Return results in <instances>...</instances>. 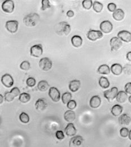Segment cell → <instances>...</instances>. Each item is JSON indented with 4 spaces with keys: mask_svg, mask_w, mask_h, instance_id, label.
<instances>
[{
    "mask_svg": "<svg viewBox=\"0 0 131 147\" xmlns=\"http://www.w3.org/2000/svg\"><path fill=\"white\" fill-rule=\"evenodd\" d=\"M103 4L98 1H94L93 4V10L96 13H101L103 9Z\"/></svg>",
    "mask_w": 131,
    "mask_h": 147,
    "instance_id": "4dcf8cb0",
    "label": "cell"
},
{
    "mask_svg": "<svg viewBox=\"0 0 131 147\" xmlns=\"http://www.w3.org/2000/svg\"><path fill=\"white\" fill-rule=\"evenodd\" d=\"M31 55L34 57H40L43 53V49L41 44H38L32 46L30 49Z\"/></svg>",
    "mask_w": 131,
    "mask_h": 147,
    "instance_id": "ba28073f",
    "label": "cell"
},
{
    "mask_svg": "<svg viewBox=\"0 0 131 147\" xmlns=\"http://www.w3.org/2000/svg\"><path fill=\"white\" fill-rule=\"evenodd\" d=\"M112 51H118L122 46V41L116 37H113L110 41Z\"/></svg>",
    "mask_w": 131,
    "mask_h": 147,
    "instance_id": "7c38bea8",
    "label": "cell"
},
{
    "mask_svg": "<svg viewBox=\"0 0 131 147\" xmlns=\"http://www.w3.org/2000/svg\"><path fill=\"white\" fill-rule=\"evenodd\" d=\"M56 32L59 35H68L71 32L70 25L65 22H62L56 25Z\"/></svg>",
    "mask_w": 131,
    "mask_h": 147,
    "instance_id": "7a4b0ae2",
    "label": "cell"
},
{
    "mask_svg": "<svg viewBox=\"0 0 131 147\" xmlns=\"http://www.w3.org/2000/svg\"><path fill=\"white\" fill-rule=\"evenodd\" d=\"M129 129L126 127H123L120 130V134L123 138H127L129 134Z\"/></svg>",
    "mask_w": 131,
    "mask_h": 147,
    "instance_id": "74e56055",
    "label": "cell"
},
{
    "mask_svg": "<svg viewBox=\"0 0 131 147\" xmlns=\"http://www.w3.org/2000/svg\"><path fill=\"white\" fill-rule=\"evenodd\" d=\"M131 96H130V97H129V101H130V103H131Z\"/></svg>",
    "mask_w": 131,
    "mask_h": 147,
    "instance_id": "681fc988",
    "label": "cell"
},
{
    "mask_svg": "<svg viewBox=\"0 0 131 147\" xmlns=\"http://www.w3.org/2000/svg\"><path fill=\"white\" fill-rule=\"evenodd\" d=\"M40 20V16L36 13H31L26 16L23 19V22L26 26H36Z\"/></svg>",
    "mask_w": 131,
    "mask_h": 147,
    "instance_id": "6da1fadb",
    "label": "cell"
},
{
    "mask_svg": "<svg viewBox=\"0 0 131 147\" xmlns=\"http://www.w3.org/2000/svg\"><path fill=\"white\" fill-rule=\"evenodd\" d=\"M80 82L78 80H74L70 82L69 89L71 92H77L80 88Z\"/></svg>",
    "mask_w": 131,
    "mask_h": 147,
    "instance_id": "44dd1931",
    "label": "cell"
},
{
    "mask_svg": "<svg viewBox=\"0 0 131 147\" xmlns=\"http://www.w3.org/2000/svg\"><path fill=\"white\" fill-rule=\"evenodd\" d=\"M76 129L73 123H69L64 129V132L68 136H74L76 134Z\"/></svg>",
    "mask_w": 131,
    "mask_h": 147,
    "instance_id": "2e32d148",
    "label": "cell"
},
{
    "mask_svg": "<svg viewBox=\"0 0 131 147\" xmlns=\"http://www.w3.org/2000/svg\"><path fill=\"white\" fill-rule=\"evenodd\" d=\"M118 92V89L116 87H112L110 90H107L103 93L105 97L107 99V100L110 102L115 99Z\"/></svg>",
    "mask_w": 131,
    "mask_h": 147,
    "instance_id": "52a82bcc",
    "label": "cell"
},
{
    "mask_svg": "<svg viewBox=\"0 0 131 147\" xmlns=\"http://www.w3.org/2000/svg\"><path fill=\"white\" fill-rule=\"evenodd\" d=\"M53 66V63L52 61L47 58H42L39 61V66L44 71H49L51 69Z\"/></svg>",
    "mask_w": 131,
    "mask_h": 147,
    "instance_id": "3957f363",
    "label": "cell"
},
{
    "mask_svg": "<svg viewBox=\"0 0 131 147\" xmlns=\"http://www.w3.org/2000/svg\"><path fill=\"white\" fill-rule=\"evenodd\" d=\"M113 26L111 22L109 20H104L100 24V29L101 32L105 34H109L112 31Z\"/></svg>",
    "mask_w": 131,
    "mask_h": 147,
    "instance_id": "9c48e42d",
    "label": "cell"
},
{
    "mask_svg": "<svg viewBox=\"0 0 131 147\" xmlns=\"http://www.w3.org/2000/svg\"><path fill=\"white\" fill-rule=\"evenodd\" d=\"M38 88L41 92H45L49 88V84L46 80H41L38 83Z\"/></svg>",
    "mask_w": 131,
    "mask_h": 147,
    "instance_id": "d4e9b609",
    "label": "cell"
},
{
    "mask_svg": "<svg viewBox=\"0 0 131 147\" xmlns=\"http://www.w3.org/2000/svg\"><path fill=\"white\" fill-rule=\"evenodd\" d=\"M127 98H128V94L124 91H123L118 92V94L116 97L117 101L119 103L125 102L127 101Z\"/></svg>",
    "mask_w": 131,
    "mask_h": 147,
    "instance_id": "7402d4cb",
    "label": "cell"
},
{
    "mask_svg": "<svg viewBox=\"0 0 131 147\" xmlns=\"http://www.w3.org/2000/svg\"><path fill=\"white\" fill-rule=\"evenodd\" d=\"M125 91H126V93L128 94H131V83H128L126 84L125 87H124Z\"/></svg>",
    "mask_w": 131,
    "mask_h": 147,
    "instance_id": "7bdbcfd3",
    "label": "cell"
},
{
    "mask_svg": "<svg viewBox=\"0 0 131 147\" xmlns=\"http://www.w3.org/2000/svg\"><path fill=\"white\" fill-rule=\"evenodd\" d=\"M127 59L131 62V52H129L127 55Z\"/></svg>",
    "mask_w": 131,
    "mask_h": 147,
    "instance_id": "bcb514c9",
    "label": "cell"
},
{
    "mask_svg": "<svg viewBox=\"0 0 131 147\" xmlns=\"http://www.w3.org/2000/svg\"><path fill=\"white\" fill-rule=\"evenodd\" d=\"M99 84L103 89H106L109 87L110 82L107 78L102 76L99 79Z\"/></svg>",
    "mask_w": 131,
    "mask_h": 147,
    "instance_id": "83f0119b",
    "label": "cell"
},
{
    "mask_svg": "<svg viewBox=\"0 0 131 147\" xmlns=\"http://www.w3.org/2000/svg\"><path fill=\"white\" fill-rule=\"evenodd\" d=\"M19 119L23 123H28L30 122V117L27 113L23 112L19 115Z\"/></svg>",
    "mask_w": 131,
    "mask_h": 147,
    "instance_id": "1f68e13d",
    "label": "cell"
},
{
    "mask_svg": "<svg viewBox=\"0 0 131 147\" xmlns=\"http://www.w3.org/2000/svg\"><path fill=\"white\" fill-rule=\"evenodd\" d=\"M31 100V96L27 93H22L19 95V100L23 104L28 102Z\"/></svg>",
    "mask_w": 131,
    "mask_h": 147,
    "instance_id": "f1b7e54d",
    "label": "cell"
},
{
    "mask_svg": "<svg viewBox=\"0 0 131 147\" xmlns=\"http://www.w3.org/2000/svg\"><path fill=\"white\" fill-rule=\"evenodd\" d=\"M1 82L7 88L11 87L14 84V79L9 74H5L1 78Z\"/></svg>",
    "mask_w": 131,
    "mask_h": 147,
    "instance_id": "8992f818",
    "label": "cell"
},
{
    "mask_svg": "<svg viewBox=\"0 0 131 147\" xmlns=\"http://www.w3.org/2000/svg\"><path fill=\"white\" fill-rule=\"evenodd\" d=\"M98 73L100 74H103V75H109L110 73V67L108 65H101L98 70H97Z\"/></svg>",
    "mask_w": 131,
    "mask_h": 147,
    "instance_id": "4316f807",
    "label": "cell"
},
{
    "mask_svg": "<svg viewBox=\"0 0 131 147\" xmlns=\"http://www.w3.org/2000/svg\"><path fill=\"white\" fill-rule=\"evenodd\" d=\"M84 139L81 136H76L72 138L70 141V147H79L81 146Z\"/></svg>",
    "mask_w": 131,
    "mask_h": 147,
    "instance_id": "4fadbf2b",
    "label": "cell"
},
{
    "mask_svg": "<svg viewBox=\"0 0 131 147\" xmlns=\"http://www.w3.org/2000/svg\"><path fill=\"white\" fill-rule=\"evenodd\" d=\"M1 119H0V123H1Z\"/></svg>",
    "mask_w": 131,
    "mask_h": 147,
    "instance_id": "f907efd6",
    "label": "cell"
},
{
    "mask_svg": "<svg viewBox=\"0 0 131 147\" xmlns=\"http://www.w3.org/2000/svg\"><path fill=\"white\" fill-rule=\"evenodd\" d=\"M125 14L124 12L120 9H116L112 14V17L115 20L121 21L124 18Z\"/></svg>",
    "mask_w": 131,
    "mask_h": 147,
    "instance_id": "ffe728a7",
    "label": "cell"
},
{
    "mask_svg": "<svg viewBox=\"0 0 131 147\" xmlns=\"http://www.w3.org/2000/svg\"><path fill=\"white\" fill-rule=\"evenodd\" d=\"M128 136H129V139H130V140H131V130H130V131H129V134H128Z\"/></svg>",
    "mask_w": 131,
    "mask_h": 147,
    "instance_id": "c3c4849f",
    "label": "cell"
},
{
    "mask_svg": "<svg viewBox=\"0 0 131 147\" xmlns=\"http://www.w3.org/2000/svg\"><path fill=\"white\" fill-rule=\"evenodd\" d=\"M48 107V104L45 98H39L35 103L36 110L42 111L45 110Z\"/></svg>",
    "mask_w": 131,
    "mask_h": 147,
    "instance_id": "9a60e30c",
    "label": "cell"
},
{
    "mask_svg": "<svg viewBox=\"0 0 131 147\" xmlns=\"http://www.w3.org/2000/svg\"><path fill=\"white\" fill-rule=\"evenodd\" d=\"M123 110V108L122 106L117 104L112 107L111 112L114 116L117 117L120 115L122 114Z\"/></svg>",
    "mask_w": 131,
    "mask_h": 147,
    "instance_id": "484cf974",
    "label": "cell"
},
{
    "mask_svg": "<svg viewBox=\"0 0 131 147\" xmlns=\"http://www.w3.org/2000/svg\"><path fill=\"white\" fill-rule=\"evenodd\" d=\"M107 9L110 12H114L116 9V5L114 3H110L107 5Z\"/></svg>",
    "mask_w": 131,
    "mask_h": 147,
    "instance_id": "b9f144b4",
    "label": "cell"
},
{
    "mask_svg": "<svg viewBox=\"0 0 131 147\" xmlns=\"http://www.w3.org/2000/svg\"><path fill=\"white\" fill-rule=\"evenodd\" d=\"M14 97L13 96V94L10 92H6L5 93V96H4V98L5 100L7 102H11L12 101L14 100Z\"/></svg>",
    "mask_w": 131,
    "mask_h": 147,
    "instance_id": "8d00e7d4",
    "label": "cell"
},
{
    "mask_svg": "<svg viewBox=\"0 0 131 147\" xmlns=\"http://www.w3.org/2000/svg\"><path fill=\"white\" fill-rule=\"evenodd\" d=\"M82 4L84 9L87 10H89L92 6L93 2H92V1L91 0H84L83 1Z\"/></svg>",
    "mask_w": 131,
    "mask_h": 147,
    "instance_id": "836d02e7",
    "label": "cell"
},
{
    "mask_svg": "<svg viewBox=\"0 0 131 147\" xmlns=\"http://www.w3.org/2000/svg\"><path fill=\"white\" fill-rule=\"evenodd\" d=\"M56 139L59 140H63L64 138V135L62 131H57L56 133Z\"/></svg>",
    "mask_w": 131,
    "mask_h": 147,
    "instance_id": "60d3db41",
    "label": "cell"
},
{
    "mask_svg": "<svg viewBox=\"0 0 131 147\" xmlns=\"http://www.w3.org/2000/svg\"><path fill=\"white\" fill-rule=\"evenodd\" d=\"M18 25H19V23L17 20H9L6 22L5 27L9 32H10V33L14 34L18 31Z\"/></svg>",
    "mask_w": 131,
    "mask_h": 147,
    "instance_id": "277c9868",
    "label": "cell"
},
{
    "mask_svg": "<svg viewBox=\"0 0 131 147\" xmlns=\"http://www.w3.org/2000/svg\"><path fill=\"white\" fill-rule=\"evenodd\" d=\"M2 9L7 13H11L14 10V2L11 0L5 1L2 4Z\"/></svg>",
    "mask_w": 131,
    "mask_h": 147,
    "instance_id": "5b68a950",
    "label": "cell"
},
{
    "mask_svg": "<svg viewBox=\"0 0 131 147\" xmlns=\"http://www.w3.org/2000/svg\"><path fill=\"white\" fill-rule=\"evenodd\" d=\"M119 123L121 125H129L131 122V117L127 114H123L119 118Z\"/></svg>",
    "mask_w": 131,
    "mask_h": 147,
    "instance_id": "e0dca14e",
    "label": "cell"
},
{
    "mask_svg": "<svg viewBox=\"0 0 131 147\" xmlns=\"http://www.w3.org/2000/svg\"><path fill=\"white\" fill-rule=\"evenodd\" d=\"M101 104V98L98 96H93L89 102V104L91 108L96 109L98 108Z\"/></svg>",
    "mask_w": 131,
    "mask_h": 147,
    "instance_id": "ac0fdd59",
    "label": "cell"
},
{
    "mask_svg": "<svg viewBox=\"0 0 131 147\" xmlns=\"http://www.w3.org/2000/svg\"><path fill=\"white\" fill-rule=\"evenodd\" d=\"M36 80L35 78H32V77H30V78H28L27 79V81H26V83H27V85L30 87H34L35 85H36Z\"/></svg>",
    "mask_w": 131,
    "mask_h": 147,
    "instance_id": "e575fe53",
    "label": "cell"
},
{
    "mask_svg": "<svg viewBox=\"0 0 131 147\" xmlns=\"http://www.w3.org/2000/svg\"><path fill=\"white\" fill-rule=\"evenodd\" d=\"M10 92L13 94L14 97H16L20 94V91L18 87L13 88Z\"/></svg>",
    "mask_w": 131,
    "mask_h": 147,
    "instance_id": "ab89813d",
    "label": "cell"
},
{
    "mask_svg": "<svg viewBox=\"0 0 131 147\" xmlns=\"http://www.w3.org/2000/svg\"><path fill=\"white\" fill-rule=\"evenodd\" d=\"M51 5L50 4V1L49 0H42V7L41 10L44 11L47 9L50 8Z\"/></svg>",
    "mask_w": 131,
    "mask_h": 147,
    "instance_id": "d590c367",
    "label": "cell"
},
{
    "mask_svg": "<svg viewBox=\"0 0 131 147\" xmlns=\"http://www.w3.org/2000/svg\"><path fill=\"white\" fill-rule=\"evenodd\" d=\"M131 65H127L124 67V72L125 73H127V71H128V75L130 74L131 73Z\"/></svg>",
    "mask_w": 131,
    "mask_h": 147,
    "instance_id": "ee69618b",
    "label": "cell"
},
{
    "mask_svg": "<svg viewBox=\"0 0 131 147\" xmlns=\"http://www.w3.org/2000/svg\"><path fill=\"white\" fill-rule=\"evenodd\" d=\"M67 16L69 18H72L74 16V13L73 10H69L67 12V14H66Z\"/></svg>",
    "mask_w": 131,
    "mask_h": 147,
    "instance_id": "f6af8a7d",
    "label": "cell"
},
{
    "mask_svg": "<svg viewBox=\"0 0 131 147\" xmlns=\"http://www.w3.org/2000/svg\"><path fill=\"white\" fill-rule=\"evenodd\" d=\"M111 71L112 73L115 75H120L123 71V67L119 63H115L112 66Z\"/></svg>",
    "mask_w": 131,
    "mask_h": 147,
    "instance_id": "603a6c76",
    "label": "cell"
},
{
    "mask_svg": "<svg viewBox=\"0 0 131 147\" xmlns=\"http://www.w3.org/2000/svg\"><path fill=\"white\" fill-rule=\"evenodd\" d=\"M49 96L50 98L56 102H58L60 99V92L56 87H51L49 88Z\"/></svg>",
    "mask_w": 131,
    "mask_h": 147,
    "instance_id": "30bf717a",
    "label": "cell"
},
{
    "mask_svg": "<svg viewBox=\"0 0 131 147\" xmlns=\"http://www.w3.org/2000/svg\"><path fill=\"white\" fill-rule=\"evenodd\" d=\"M103 37V34L101 31H95L91 30L87 34V37L91 41H95Z\"/></svg>",
    "mask_w": 131,
    "mask_h": 147,
    "instance_id": "8fae6325",
    "label": "cell"
},
{
    "mask_svg": "<svg viewBox=\"0 0 131 147\" xmlns=\"http://www.w3.org/2000/svg\"><path fill=\"white\" fill-rule=\"evenodd\" d=\"M72 98V94L70 92H65L62 96V101L64 104H67Z\"/></svg>",
    "mask_w": 131,
    "mask_h": 147,
    "instance_id": "f546056e",
    "label": "cell"
},
{
    "mask_svg": "<svg viewBox=\"0 0 131 147\" xmlns=\"http://www.w3.org/2000/svg\"><path fill=\"white\" fill-rule=\"evenodd\" d=\"M71 43L75 48H79L82 45L83 39L81 37L78 35H75L71 38Z\"/></svg>",
    "mask_w": 131,
    "mask_h": 147,
    "instance_id": "cb8c5ba5",
    "label": "cell"
},
{
    "mask_svg": "<svg viewBox=\"0 0 131 147\" xmlns=\"http://www.w3.org/2000/svg\"><path fill=\"white\" fill-rule=\"evenodd\" d=\"M3 101V97L2 94H0V104H1Z\"/></svg>",
    "mask_w": 131,
    "mask_h": 147,
    "instance_id": "7dc6e473",
    "label": "cell"
},
{
    "mask_svg": "<svg viewBox=\"0 0 131 147\" xmlns=\"http://www.w3.org/2000/svg\"><path fill=\"white\" fill-rule=\"evenodd\" d=\"M64 118L66 121L69 123H72L75 119L76 115L74 111L69 110L66 111L64 114Z\"/></svg>",
    "mask_w": 131,
    "mask_h": 147,
    "instance_id": "d6986e66",
    "label": "cell"
},
{
    "mask_svg": "<svg viewBox=\"0 0 131 147\" xmlns=\"http://www.w3.org/2000/svg\"><path fill=\"white\" fill-rule=\"evenodd\" d=\"M31 65L30 63L27 61H24L22 62L20 65V68L24 71H27L30 69Z\"/></svg>",
    "mask_w": 131,
    "mask_h": 147,
    "instance_id": "d6a6232c",
    "label": "cell"
},
{
    "mask_svg": "<svg viewBox=\"0 0 131 147\" xmlns=\"http://www.w3.org/2000/svg\"><path fill=\"white\" fill-rule=\"evenodd\" d=\"M76 105H77L76 102L75 101V100H70V101L67 104V108L71 110H73V109H74L75 108H76Z\"/></svg>",
    "mask_w": 131,
    "mask_h": 147,
    "instance_id": "f35d334b",
    "label": "cell"
},
{
    "mask_svg": "<svg viewBox=\"0 0 131 147\" xmlns=\"http://www.w3.org/2000/svg\"><path fill=\"white\" fill-rule=\"evenodd\" d=\"M118 38H119L122 41H123L126 42H130L131 41V34L127 31H121L118 34Z\"/></svg>",
    "mask_w": 131,
    "mask_h": 147,
    "instance_id": "5bb4252c",
    "label": "cell"
}]
</instances>
